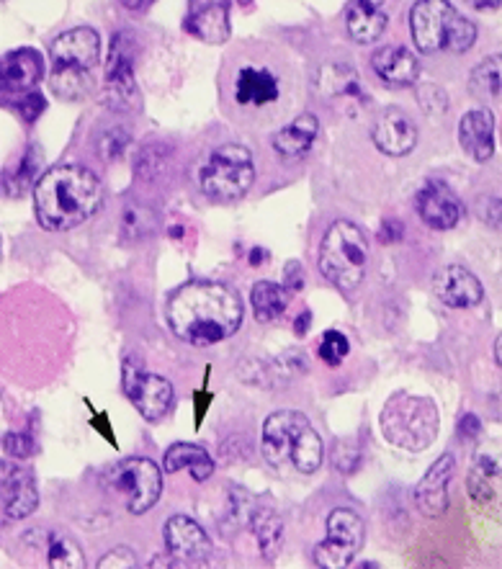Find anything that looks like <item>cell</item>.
I'll list each match as a JSON object with an SVG mask.
<instances>
[{
    "label": "cell",
    "mask_w": 502,
    "mask_h": 569,
    "mask_svg": "<svg viewBox=\"0 0 502 569\" xmlns=\"http://www.w3.org/2000/svg\"><path fill=\"white\" fill-rule=\"evenodd\" d=\"M168 322L188 346H214L240 330L242 302L227 284L191 281L170 297Z\"/></svg>",
    "instance_id": "cell-1"
},
{
    "label": "cell",
    "mask_w": 502,
    "mask_h": 569,
    "mask_svg": "<svg viewBox=\"0 0 502 569\" xmlns=\"http://www.w3.org/2000/svg\"><path fill=\"white\" fill-rule=\"evenodd\" d=\"M101 196V181L91 168L57 165L34 186V209L44 230L65 232L93 217Z\"/></svg>",
    "instance_id": "cell-2"
},
{
    "label": "cell",
    "mask_w": 502,
    "mask_h": 569,
    "mask_svg": "<svg viewBox=\"0 0 502 569\" xmlns=\"http://www.w3.org/2000/svg\"><path fill=\"white\" fill-rule=\"evenodd\" d=\"M52 80L49 88L62 101H83L96 85V65L101 57V39H98L96 29L88 26H78V29L62 31L60 37H55L52 47Z\"/></svg>",
    "instance_id": "cell-3"
},
{
    "label": "cell",
    "mask_w": 502,
    "mask_h": 569,
    "mask_svg": "<svg viewBox=\"0 0 502 569\" xmlns=\"http://www.w3.org/2000/svg\"><path fill=\"white\" fill-rule=\"evenodd\" d=\"M410 31L420 52H466L477 42V26L451 0H418L410 11Z\"/></svg>",
    "instance_id": "cell-4"
},
{
    "label": "cell",
    "mask_w": 502,
    "mask_h": 569,
    "mask_svg": "<svg viewBox=\"0 0 502 569\" xmlns=\"http://www.w3.org/2000/svg\"><path fill=\"white\" fill-rule=\"evenodd\" d=\"M320 273L335 289L353 291L366 276L369 266V240L353 222H335L327 235L322 237L320 258H317Z\"/></svg>",
    "instance_id": "cell-5"
},
{
    "label": "cell",
    "mask_w": 502,
    "mask_h": 569,
    "mask_svg": "<svg viewBox=\"0 0 502 569\" xmlns=\"http://www.w3.org/2000/svg\"><path fill=\"white\" fill-rule=\"evenodd\" d=\"M382 433L389 443L405 451H425L438 436V410L430 397L397 392L382 410Z\"/></svg>",
    "instance_id": "cell-6"
},
{
    "label": "cell",
    "mask_w": 502,
    "mask_h": 569,
    "mask_svg": "<svg viewBox=\"0 0 502 569\" xmlns=\"http://www.w3.org/2000/svg\"><path fill=\"white\" fill-rule=\"evenodd\" d=\"M253 181V155L242 145H222L219 150H214L199 176L201 191L212 201H222V204L242 199L250 191Z\"/></svg>",
    "instance_id": "cell-7"
},
{
    "label": "cell",
    "mask_w": 502,
    "mask_h": 569,
    "mask_svg": "<svg viewBox=\"0 0 502 569\" xmlns=\"http://www.w3.org/2000/svg\"><path fill=\"white\" fill-rule=\"evenodd\" d=\"M103 490L109 495H119L132 515H142L160 500L163 492V474L158 464L140 456L116 461L101 477Z\"/></svg>",
    "instance_id": "cell-8"
},
{
    "label": "cell",
    "mask_w": 502,
    "mask_h": 569,
    "mask_svg": "<svg viewBox=\"0 0 502 569\" xmlns=\"http://www.w3.org/2000/svg\"><path fill=\"white\" fill-rule=\"evenodd\" d=\"M121 387L127 392L129 402L137 407V412H140L145 420H150V423L163 420L170 412V407H173V400H176L173 384H170L168 379L142 369V366L134 364V361H124Z\"/></svg>",
    "instance_id": "cell-9"
},
{
    "label": "cell",
    "mask_w": 502,
    "mask_h": 569,
    "mask_svg": "<svg viewBox=\"0 0 502 569\" xmlns=\"http://www.w3.org/2000/svg\"><path fill=\"white\" fill-rule=\"evenodd\" d=\"M363 546V521L358 513L338 508L327 518V539L315 549V562L325 569H343Z\"/></svg>",
    "instance_id": "cell-10"
},
{
    "label": "cell",
    "mask_w": 502,
    "mask_h": 569,
    "mask_svg": "<svg viewBox=\"0 0 502 569\" xmlns=\"http://www.w3.org/2000/svg\"><path fill=\"white\" fill-rule=\"evenodd\" d=\"M106 98L114 109H132L134 98H137L134 42L124 31L111 39L109 62H106Z\"/></svg>",
    "instance_id": "cell-11"
},
{
    "label": "cell",
    "mask_w": 502,
    "mask_h": 569,
    "mask_svg": "<svg viewBox=\"0 0 502 569\" xmlns=\"http://www.w3.org/2000/svg\"><path fill=\"white\" fill-rule=\"evenodd\" d=\"M165 546L176 567H201L212 554V544L204 528L188 515H173L165 523Z\"/></svg>",
    "instance_id": "cell-12"
},
{
    "label": "cell",
    "mask_w": 502,
    "mask_h": 569,
    "mask_svg": "<svg viewBox=\"0 0 502 569\" xmlns=\"http://www.w3.org/2000/svg\"><path fill=\"white\" fill-rule=\"evenodd\" d=\"M309 428L307 415L297 410H279L268 415L263 423V438L261 448L263 456L271 467H281L286 459H291L294 443Z\"/></svg>",
    "instance_id": "cell-13"
},
{
    "label": "cell",
    "mask_w": 502,
    "mask_h": 569,
    "mask_svg": "<svg viewBox=\"0 0 502 569\" xmlns=\"http://www.w3.org/2000/svg\"><path fill=\"white\" fill-rule=\"evenodd\" d=\"M232 98H235L237 106H245V109H263V106L279 103V75L263 65H242L235 75Z\"/></svg>",
    "instance_id": "cell-14"
},
{
    "label": "cell",
    "mask_w": 502,
    "mask_h": 569,
    "mask_svg": "<svg viewBox=\"0 0 502 569\" xmlns=\"http://www.w3.org/2000/svg\"><path fill=\"white\" fill-rule=\"evenodd\" d=\"M186 29L206 44L230 39V0H188Z\"/></svg>",
    "instance_id": "cell-15"
},
{
    "label": "cell",
    "mask_w": 502,
    "mask_h": 569,
    "mask_svg": "<svg viewBox=\"0 0 502 569\" xmlns=\"http://www.w3.org/2000/svg\"><path fill=\"white\" fill-rule=\"evenodd\" d=\"M418 214L430 230H454L459 224L461 214H464V206L456 199V194L446 183L441 181H428L420 188L418 199Z\"/></svg>",
    "instance_id": "cell-16"
},
{
    "label": "cell",
    "mask_w": 502,
    "mask_h": 569,
    "mask_svg": "<svg viewBox=\"0 0 502 569\" xmlns=\"http://www.w3.org/2000/svg\"><path fill=\"white\" fill-rule=\"evenodd\" d=\"M456 461L451 454H443L433 467L425 472L415 487V505L428 518H441L448 510V482L454 477Z\"/></svg>",
    "instance_id": "cell-17"
},
{
    "label": "cell",
    "mask_w": 502,
    "mask_h": 569,
    "mask_svg": "<svg viewBox=\"0 0 502 569\" xmlns=\"http://www.w3.org/2000/svg\"><path fill=\"white\" fill-rule=\"evenodd\" d=\"M371 140L384 155L402 158V155L412 152V147L418 142V129L405 111L387 109L376 119L374 129H371Z\"/></svg>",
    "instance_id": "cell-18"
},
{
    "label": "cell",
    "mask_w": 502,
    "mask_h": 569,
    "mask_svg": "<svg viewBox=\"0 0 502 569\" xmlns=\"http://www.w3.org/2000/svg\"><path fill=\"white\" fill-rule=\"evenodd\" d=\"M39 505V492L34 474L29 469L11 467L6 459L3 464V515L8 521H21L31 515Z\"/></svg>",
    "instance_id": "cell-19"
},
{
    "label": "cell",
    "mask_w": 502,
    "mask_h": 569,
    "mask_svg": "<svg viewBox=\"0 0 502 569\" xmlns=\"http://www.w3.org/2000/svg\"><path fill=\"white\" fill-rule=\"evenodd\" d=\"M433 291L446 307L466 309L482 302L484 289L479 279L472 271H466L464 266H446L436 273L433 281Z\"/></svg>",
    "instance_id": "cell-20"
},
{
    "label": "cell",
    "mask_w": 502,
    "mask_h": 569,
    "mask_svg": "<svg viewBox=\"0 0 502 569\" xmlns=\"http://www.w3.org/2000/svg\"><path fill=\"white\" fill-rule=\"evenodd\" d=\"M459 142L477 163H487L495 155V119L490 111H466L459 122Z\"/></svg>",
    "instance_id": "cell-21"
},
{
    "label": "cell",
    "mask_w": 502,
    "mask_h": 569,
    "mask_svg": "<svg viewBox=\"0 0 502 569\" xmlns=\"http://www.w3.org/2000/svg\"><path fill=\"white\" fill-rule=\"evenodd\" d=\"M44 60L37 49H16L3 57V93L6 96H21L34 91V85L42 80Z\"/></svg>",
    "instance_id": "cell-22"
},
{
    "label": "cell",
    "mask_w": 502,
    "mask_h": 569,
    "mask_svg": "<svg viewBox=\"0 0 502 569\" xmlns=\"http://www.w3.org/2000/svg\"><path fill=\"white\" fill-rule=\"evenodd\" d=\"M371 65H374V73L379 75L384 83L394 85V88L412 85L420 78L418 57L412 55L410 49L397 47V44H389V47H382L379 52H374Z\"/></svg>",
    "instance_id": "cell-23"
},
{
    "label": "cell",
    "mask_w": 502,
    "mask_h": 569,
    "mask_svg": "<svg viewBox=\"0 0 502 569\" xmlns=\"http://www.w3.org/2000/svg\"><path fill=\"white\" fill-rule=\"evenodd\" d=\"M387 21V0H356L348 11V31L358 44L382 39Z\"/></svg>",
    "instance_id": "cell-24"
},
{
    "label": "cell",
    "mask_w": 502,
    "mask_h": 569,
    "mask_svg": "<svg viewBox=\"0 0 502 569\" xmlns=\"http://www.w3.org/2000/svg\"><path fill=\"white\" fill-rule=\"evenodd\" d=\"M317 132H320V122H317L315 114L297 116L281 132L273 134V150L284 158H299V155L309 152L312 142L317 140Z\"/></svg>",
    "instance_id": "cell-25"
},
{
    "label": "cell",
    "mask_w": 502,
    "mask_h": 569,
    "mask_svg": "<svg viewBox=\"0 0 502 569\" xmlns=\"http://www.w3.org/2000/svg\"><path fill=\"white\" fill-rule=\"evenodd\" d=\"M181 469H188L196 482H206L214 474V461L196 443H176L165 454V472L176 474Z\"/></svg>",
    "instance_id": "cell-26"
},
{
    "label": "cell",
    "mask_w": 502,
    "mask_h": 569,
    "mask_svg": "<svg viewBox=\"0 0 502 569\" xmlns=\"http://www.w3.org/2000/svg\"><path fill=\"white\" fill-rule=\"evenodd\" d=\"M291 291L281 284H273V281H258L253 286V294H250V302H253L255 320L258 322H276L286 312V304H289Z\"/></svg>",
    "instance_id": "cell-27"
},
{
    "label": "cell",
    "mask_w": 502,
    "mask_h": 569,
    "mask_svg": "<svg viewBox=\"0 0 502 569\" xmlns=\"http://www.w3.org/2000/svg\"><path fill=\"white\" fill-rule=\"evenodd\" d=\"M250 518H253V533L263 557L276 559V554L281 551V541H284V523H281L279 513L271 508H258Z\"/></svg>",
    "instance_id": "cell-28"
},
{
    "label": "cell",
    "mask_w": 502,
    "mask_h": 569,
    "mask_svg": "<svg viewBox=\"0 0 502 569\" xmlns=\"http://www.w3.org/2000/svg\"><path fill=\"white\" fill-rule=\"evenodd\" d=\"M42 160V150L37 145H31L24 152V158L19 160V165L6 173V194L13 196V199H21L34 186V178H37L39 168H42Z\"/></svg>",
    "instance_id": "cell-29"
},
{
    "label": "cell",
    "mask_w": 502,
    "mask_h": 569,
    "mask_svg": "<svg viewBox=\"0 0 502 569\" xmlns=\"http://www.w3.org/2000/svg\"><path fill=\"white\" fill-rule=\"evenodd\" d=\"M469 88L479 98L502 96V55L484 57L469 75Z\"/></svg>",
    "instance_id": "cell-30"
},
{
    "label": "cell",
    "mask_w": 502,
    "mask_h": 569,
    "mask_svg": "<svg viewBox=\"0 0 502 569\" xmlns=\"http://www.w3.org/2000/svg\"><path fill=\"white\" fill-rule=\"evenodd\" d=\"M322 456H325V448H322L320 436L309 425L302 436L297 438V443H294L291 461H294V467L302 474H315L322 467Z\"/></svg>",
    "instance_id": "cell-31"
},
{
    "label": "cell",
    "mask_w": 502,
    "mask_h": 569,
    "mask_svg": "<svg viewBox=\"0 0 502 569\" xmlns=\"http://www.w3.org/2000/svg\"><path fill=\"white\" fill-rule=\"evenodd\" d=\"M49 567H57V569H80L83 567V551L75 546V541H70L67 536L62 533H52L49 536Z\"/></svg>",
    "instance_id": "cell-32"
},
{
    "label": "cell",
    "mask_w": 502,
    "mask_h": 569,
    "mask_svg": "<svg viewBox=\"0 0 502 569\" xmlns=\"http://www.w3.org/2000/svg\"><path fill=\"white\" fill-rule=\"evenodd\" d=\"M497 477V467L495 461L487 459V456H479L477 464H474L472 469V479H469V490H472V495L477 497L479 503H484V500H490L492 497V482H495Z\"/></svg>",
    "instance_id": "cell-33"
},
{
    "label": "cell",
    "mask_w": 502,
    "mask_h": 569,
    "mask_svg": "<svg viewBox=\"0 0 502 569\" xmlns=\"http://www.w3.org/2000/svg\"><path fill=\"white\" fill-rule=\"evenodd\" d=\"M320 356L327 366H340L348 356V338L338 330H327L320 340Z\"/></svg>",
    "instance_id": "cell-34"
},
{
    "label": "cell",
    "mask_w": 502,
    "mask_h": 569,
    "mask_svg": "<svg viewBox=\"0 0 502 569\" xmlns=\"http://www.w3.org/2000/svg\"><path fill=\"white\" fill-rule=\"evenodd\" d=\"M333 464L338 472L343 474H353L358 472V467H361V451H358L353 443H335V456H333Z\"/></svg>",
    "instance_id": "cell-35"
},
{
    "label": "cell",
    "mask_w": 502,
    "mask_h": 569,
    "mask_svg": "<svg viewBox=\"0 0 502 569\" xmlns=\"http://www.w3.org/2000/svg\"><path fill=\"white\" fill-rule=\"evenodd\" d=\"M44 106H47L44 98L39 96L37 91H29V93H21V98L19 101H13L11 109H16V114H19L24 122L31 124V122H37L39 114L44 111Z\"/></svg>",
    "instance_id": "cell-36"
},
{
    "label": "cell",
    "mask_w": 502,
    "mask_h": 569,
    "mask_svg": "<svg viewBox=\"0 0 502 569\" xmlns=\"http://www.w3.org/2000/svg\"><path fill=\"white\" fill-rule=\"evenodd\" d=\"M124 145H127V134L124 132H106L101 137V147H98V152H101L106 160H116L121 152H124Z\"/></svg>",
    "instance_id": "cell-37"
},
{
    "label": "cell",
    "mask_w": 502,
    "mask_h": 569,
    "mask_svg": "<svg viewBox=\"0 0 502 569\" xmlns=\"http://www.w3.org/2000/svg\"><path fill=\"white\" fill-rule=\"evenodd\" d=\"M111 567H137V557H134L132 549H116V551H109L106 557L98 562V569H111Z\"/></svg>",
    "instance_id": "cell-38"
},
{
    "label": "cell",
    "mask_w": 502,
    "mask_h": 569,
    "mask_svg": "<svg viewBox=\"0 0 502 569\" xmlns=\"http://www.w3.org/2000/svg\"><path fill=\"white\" fill-rule=\"evenodd\" d=\"M479 217L495 230H502V201L500 199H482L479 201Z\"/></svg>",
    "instance_id": "cell-39"
},
{
    "label": "cell",
    "mask_w": 502,
    "mask_h": 569,
    "mask_svg": "<svg viewBox=\"0 0 502 569\" xmlns=\"http://www.w3.org/2000/svg\"><path fill=\"white\" fill-rule=\"evenodd\" d=\"M3 448H6V459H26V456L31 454V441H26L24 436H13V433H8L6 441H3Z\"/></svg>",
    "instance_id": "cell-40"
},
{
    "label": "cell",
    "mask_w": 502,
    "mask_h": 569,
    "mask_svg": "<svg viewBox=\"0 0 502 569\" xmlns=\"http://www.w3.org/2000/svg\"><path fill=\"white\" fill-rule=\"evenodd\" d=\"M402 237H405V227L400 222H394V219H387L382 224V232H379V240L382 243H400Z\"/></svg>",
    "instance_id": "cell-41"
},
{
    "label": "cell",
    "mask_w": 502,
    "mask_h": 569,
    "mask_svg": "<svg viewBox=\"0 0 502 569\" xmlns=\"http://www.w3.org/2000/svg\"><path fill=\"white\" fill-rule=\"evenodd\" d=\"M482 433V423H479L477 415L472 412H466L464 418L459 420V436L461 438H477Z\"/></svg>",
    "instance_id": "cell-42"
},
{
    "label": "cell",
    "mask_w": 502,
    "mask_h": 569,
    "mask_svg": "<svg viewBox=\"0 0 502 569\" xmlns=\"http://www.w3.org/2000/svg\"><path fill=\"white\" fill-rule=\"evenodd\" d=\"M304 286V276L299 271V263H289L286 268V289L289 291H299Z\"/></svg>",
    "instance_id": "cell-43"
},
{
    "label": "cell",
    "mask_w": 502,
    "mask_h": 569,
    "mask_svg": "<svg viewBox=\"0 0 502 569\" xmlns=\"http://www.w3.org/2000/svg\"><path fill=\"white\" fill-rule=\"evenodd\" d=\"M121 6L127 8V11H132V13H142V11H147V8L155 3V0H119Z\"/></svg>",
    "instance_id": "cell-44"
},
{
    "label": "cell",
    "mask_w": 502,
    "mask_h": 569,
    "mask_svg": "<svg viewBox=\"0 0 502 569\" xmlns=\"http://www.w3.org/2000/svg\"><path fill=\"white\" fill-rule=\"evenodd\" d=\"M309 325H312V315L309 312H302V317H297V325H294V333L302 338V335L309 333Z\"/></svg>",
    "instance_id": "cell-45"
},
{
    "label": "cell",
    "mask_w": 502,
    "mask_h": 569,
    "mask_svg": "<svg viewBox=\"0 0 502 569\" xmlns=\"http://www.w3.org/2000/svg\"><path fill=\"white\" fill-rule=\"evenodd\" d=\"M495 358H497V364L502 366V335L495 340Z\"/></svg>",
    "instance_id": "cell-46"
},
{
    "label": "cell",
    "mask_w": 502,
    "mask_h": 569,
    "mask_svg": "<svg viewBox=\"0 0 502 569\" xmlns=\"http://www.w3.org/2000/svg\"><path fill=\"white\" fill-rule=\"evenodd\" d=\"M242 3H250V0H242Z\"/></svg>",
    "instance_id": "cell-47"
}]
</instances>
